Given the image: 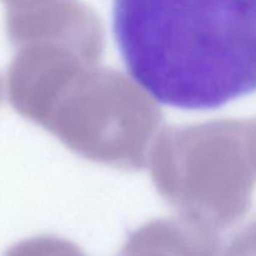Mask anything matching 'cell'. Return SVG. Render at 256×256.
Listing matches in <instances>:
<instances>
[{"mask_svg": "<svg viewBox=\"0 0 256 256\" xmlns=\"http://www.w3.org/2000/svg\"><path fill=\"white\" fill-rule=\"evenodd\" d=\"M112 30L160 104L216 109L256 92V0H114Z\"/></svg>", "mask_w": 256, "mask_h": 256, "instance_id": "obj_1", "label": "cell"}, {"mask_svg": "<svg viewBox=\"0 0 256 256\" xmlns=\"http://www.w3.org/2000/svg\"><path fill=\"white\" fill-rule=\"evenodd\" d=\"M120 256H216V250L202 238L159 228L134 238Z\"/></svg>", "mask_w": 256, "mask_h": 256, "instance_id": "obj_2", "label": "cell"}, {"mask_svg": "<svg viewBox=\"0 0 256 256\" xmlns=\"http://www.w3.org/2000/svg\"><path fill=\"white\" fill-rule=\"evenodd\" d=\"M4 256H85L72 245L52 239H32L8 250Z\"/></svg>", "mask_w": 256, "mask_h": 256, "instance_id": "obj_3", "label": "cell"}, {"mask_svg": "<svg viewBox=\"0 0 256 256\" xmlns=\"http://www.w3.org/2000/svg\"><path fill=\"white\" fill-rule=\"evenodd\" d=\"M225 256H256V222L230 245Z\"/></svg>", "mask_w": 256, "mask_h": 256, "instance_id": "obj_4", "label": "cell"}]
</instances>
